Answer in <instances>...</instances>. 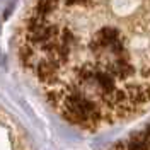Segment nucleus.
<instances>
[{
  "instance_id": "obj_1",
  "label": "nucleus",
  "mask_w": 150,
  "mask_h": 150,
  "mask_svg": "<svg viewBox=\"0 0 150 150\" xmlns=\"http://www.w3.org/2000/svg\"><path fill=\"white\" fill-rule=\"evenodd\" d=\"M68 4H80V2H85V0H67Z\"/></svg>"
}]
</instances>
